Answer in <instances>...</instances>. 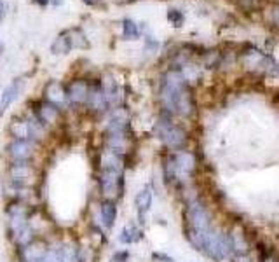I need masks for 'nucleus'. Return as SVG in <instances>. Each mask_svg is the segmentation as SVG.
<instances>
[{
	"label": "nucleus",
	"mask_w": 279,
	"mask_h": 262,
	"mask_svg": "<svg viewBox=\"0 0 279 262\" xmlns=\"http://www.w3.org/2000/svg\"><path fill=\"white\" fill-rule=\"evenodd\" d=\"M157 98L161 112L171 118L190 119L197 110L192 90L178 68L166 72V76L161 79Z\"/></svg>",
	"instance_id": "nucleus-1"
},
{
	"label": "nucleus",
	"mask_w": 279,
	"mask_h": 262,
	"mask_svg": "<svg viewBox=\"0 0 279 262\" xmlns=\"http://www.w3.org/2000/svg\"><path fill=\"white\" fill-rule=\"evenodd\" d=\"M59 110H61V108L52 105L51 102L40 100V102H35L33 104L31 114H33L44 126H51L59 121Z\"/></svg>",
	"instance_id": "nucleus-13"
},
{
	"label": "nucleus",
	"mask_w": 279,
	"mask_h": 262,
	"mask_svg": "<svg viewBox=\"0 0 279 262\" xmlns=\"http://www.w3.org/2000/svg\"><path fill=\"white\" fill-rule=\"evenodd\" d=\"M3 16H5V4L3 0H0V21L3 20Z\"/></svg>",
	"instance_id": "nucleus-29"
},
{
	"label": "nucleus",
	"mask_w": 279,
	"mask_h": 262,
	"mask_svg": "<svg viewBox=\"0 0 279 262\" xmlns=\"http://www.w3.org/2000/svg\"><path fill=\"white\" fill-rule=\"evenodd\" d=\"M21 86H23V80L14 79L12 82L3 90L2 96H0V116L16 102V98L19 96V93H21Z\"/></svg>",
	"instance_id": "nucleus-18"
},
{
	"label": "nucleus",
	"mask_w": 279,
	"mask_h": 262,
	"mask_svg": "<svg viewBox=\"0 0 279 262\" xmlns=\"http://www.w3.org/2000/svg\"><path fill=\"white\" fill-rule=\"evenodd\" d=\"M241 63L246 70H252V72H259V70H266V72H271L273 66H269L271 58H267L262 51L252 48L248 51H245L241 54Z\"/></svg>",
	"instance_id": "nucleus-14"
},
{
	"label": "nucleus",
	"mask_w": 279,
	"mask_h": 262,
	"mask_svg": "<svg viewBox=\"0 0 279 262\" xmlns=\"http://www.w3.org/2000/svg\"><path fill=\"white\" fill-rule=\"evenodd\" d=\"M129 126H131V116H129L128 108L124 107L110 108L105 133H122V131H129Z\"/></svg>",
	"instance_id": "nucleus-10"
},
{
	"label": "nucleus",
	"mask_w": 279,
	"mask_h": 262,
	"mask_svg": "<svg viewBox=\"0 0 279 262\" xmlns=\"http://www.w3.org/2000/svg\"><path fill=\"white\" fill-rule=\"evenodd\" d=\"M35 175H37V170L31 161H10L7 166V180H12V182L30 186Z\"/></svg>",
	"instance_id": "nucleus-7"
},
{
	"label": "nucleus",
	"mask_w": 279,
	"mask_h": 262,
	"mask_svg": "<svg viewBox=\"0 0 279 262\" xmlns=\"http://www.w3.org/2000/svg\"><path fill=\"white\" fill-rule=\"evenodd\" d=\"M150 259H152V262H176L175 257H171L166 252H152Z\"/></svg>",
	"instance_id": "nucleus-26"
},
{
	"label": "nucleus",
	"mask_w": 279,
	"mask_h": 262,
	"mask_svg": "<svg viewBox=\"0 0 279 262\" xmlns=\"http://www.w3.org/2000/svg\"><path fill=\"white\" fill-rule=\"evenodd\" d=\"M229 262H259L252 254H246V256H234Z\"/></svg>",
	"instance_id": "nucleus-28"
},
{
	"label": "nucleus",
	"mask_w": 279,
	"mask_h": 262,
	"mask_svg": "<svg viewBox=\"0 0 279 262\" xmlns=\"http://www.w3.org/2000/svg\"><path fill=\"white\" fill-rule=\"evenodd\" d=\"M86 107L89 108L91 112H96V114H103V112H107L108 108H110L101 80H100V82H93V84H91L89 96H87Z\"/></svg>",
	"instance_id": "nucleus-15"
},
{
	"label": "nucleus",
	"mask_w": 279,
	"mask_h": 262,
	"mask_svg": "<svg viewBox=\"0 0 279 262\" xmlns=\"http://www.w3.org/2000/svg\"><path fill=\"white\" fill-rule=\"evenodd\" d=\"M35 262H44V260H35Z\"/></svg>",
	"instance_id": "nucleus-32"
},
{
	"label": "nucleus",
	"mask_w": 279,
	"mask_h": 262,
	"mask_svg": "<svg viewBox=\"0 0 279 262\" xmlns=\"http://www.w3.org/2000/svg\"><path fill=\"white\" fill-rule=\"evenodd\" d=\"M44 262H63V243H52V245H49Z\"/></svg>",
	"instance_id": "nucleus-22"
},
{
	"label": "nucleus",
	"mask_w": 279,
	"mask_h": 262,
	"mask_svg": "<svg viewBox=\"0 0 279 262\" xmlns=\"http://www.w3.org/2000/svg\"><path fill=\"white\" fill-rule=\"evenodd\" d=\"M122 35H124V38H128V40H135V38H138L140 37L138 24H136L133 20H124V23H122Z\"/></svg>",
	"instance_id": "nucleus-23"
},
{
	"label": "nucleus",
	"mask_w": 279,
	"mask_h": 262,
	"mask_svg": "<svg viewBox=\"0 0 279 262\" xmlns=\"http://www.w3.org/2000/svg\"><path fill=\"white\" fill-rule=\"evenodd\" d=\"M38 144L30 138H12L7 144L5 152L10 161H31L37 152Z\"/></svg>",
	"instance_id": "nucleus-6"
},
{
	"label": "nucleus",
	"mask_w": 279,
	"mask_h": 262,
	"mask_svg": "<svg viewBox=\"0 0 279 262\" xmlns=\"http://www.w3.org/2000/svg\"><path fill=\"white\" fill-rule=\"evenodd\" d=\"M135 210H136V218L138 224L143 228L147 224V215L152 212V204H154V189L150 186L141 187L138 192L135 194Z\"/></svg>",
	"instance_id": "nucleus-9"
},
{
	"label": "nucleus",
	"mask_w": 279,
	"mask_h": 262,
	"mask_svg": "<svg viewBox=\"0 0 279 262\" xmlns=\"http://www.w3.org/2000/svg\"><path fill=\"white\" fill-rule=\"evenodd\" d=\"M154 136L162 144L166 152H180L189 148L190 134L185 130V126L178 124L175 121V118L168 114H162L157 118V121L154 122Z\"/></svg>",
	"instance_id": "nucleus-4"
},
{
	"label": "nucleus",
	"mask_w": 279,
	"mask_h": 262,
	"mask_svg": "<svg viewBox=\"0 0 279 262\" xmlns=\"http://www.w3.org/2000/svg\"><path fill=\"white\" fill-rule=\"evenodd\" d=\"M101 84H103L108 105H110V107H117V105L121 104V88L117 86V82H115L114 79H105V80H101Z\"/></svg>",
	"instance_id": "nucleus-19"
},
{
	"label": "nucleus",
	"mask_w": 279,
	"mask_h": 262,
	"mask_svg": "<svg viewBox=\"0 0 279 262\" xmlns=\"http://www.w3.org/2000/svg\"><path fill=\"white\" fill-rule=\"evenodd\" d=\"M103 147L108 150H114L117 154L128 158L133 152V138L129 131H122V133H105Z\"/></svg>",
	"instance_id": "nucleus-8"
},
{
	"label": "nucleus",
	"mask_w": 279,
	"mask_h": 262,
	"mask_svg": "<svg viewBox=\"0 0 279 262\" xmlns=\"http://www.w3.org/2000/svg\"><path fill=\"white\" fill-rule=\"evenodd\" d=\"M269 20H271V23H273V24H276V26H279V4H276V6L271 7Z\"/></svg>",
	"instance_id": "nucleus-27"
},
{
	"label": "nucleus",
	"mask_w": 279,
	"mask_h": 262,
	"mask_svg": "<svg viewBox=\"0 0 279 262\" xmlns=\"http://www.w3.org/2000/svg\"><path fill=\"white\" fill-rule=\"evenodd\" d=\"M129 260H131V252L128 248L115 250L110 256V262H129Z\"/></svg>",
	"instance_id": "nucleus-25"
},
{
	"label": "nucleus",
	"mask_w": 279,
	"mask_h": 262,
	"mask_svg": "<svg viewBox=\"0 0 279 262\" xmlns=\"http://www.w3.org/2000/svg\"><path fill=\"white\" fill-rule=\"evenodd\" d=\"M117 240H119V243L124 246L135 245V243L143 240V228H141L140 224H135V222L126 224L124 228L121 229V232H119Z\"/></svg>",
	"instance_id": "nucleus-17"
},
{
	"label": "nucleus",
	"mask_w": 279,
	"mask_h": 262,
	"mask_svg": "<svg viewBox=\"0 0 279 262\" xmlns=\"http://www.w3.org/2000/svg\"><path fill=\"white\" fill-rule=\"evenodd\" d=\"M91 82L84 79H75L66 86V100L72 107H82L87 104V96H89Z\"/></svg>",
	"instance_id": "nucleus-11"
},
{
	"label": "nucleus",
	"mask_w": 279,
	"mask_h": 262,
	"mask_svg": "<svg viewBox=\"0 0 279 262\" xmlns=\"http://www.w3.org/2000/svg\"><path fill=\"white\" fill-rule=\"evenodd\" d=\"M168 20H169V23H171L173 26L180 28V26L183 24V20H185V16H183L182 10H178V9H169V10H168Z\"/></svg>",
	"instance_id": "nucleus-24"
},
{
	"label": "nucleus",
	"mask_w": 279,
	"mask_h": 262,
	"mask_svg": "<svg viewBox=\"0 0 279 262\" xmlns=\"http://www.w3.org/2000/svg\"><path fill=\"white\" fill-rule=\"evenodd\" d=\"M215 214L210 203L199 194H192L183 201L182 208V232L185 242L196 252L201 254L204 240L215 228Z\"/></svg>",
	"instance_id": "nucleus-2"
},
{
	"label": "nucleus",
	"mask_w": 279,
	"mask_h": 262,
	"mask_svg": "<svg viewBox=\"0 0 279 262\" xmlns=\"http://www.w3.org/2000/svg\"><path fill=\"white\" fill-rule=\"evenodd\" d=\"M63 2H65V0H51V4L54 7H59V6H63Z\"/></svg>",
	"instance_id": "nucleus-31"
},
{
	"label": "nucleus",
	"mask_w": 279,
	"mask_h": 262,
	"mask_svg": "<svg viewBox=\"0 0 279 262\" xmlns=\"http://www.w3.org/2000/svg\"><path fill=\"white\" fill-rule=\"evenodd\" d=\"M98 189H100L101 198L119 201L126 190V172L98 170Z\"/></svg>",
	"instance_id": "nucleus-5"
},
{
	"label": "nucleus",
	"mask_w": 279,
	"mask_h": 262,
	"mask_svg": "<svg viewBox=\"0 0 279 262\" xmlns=\"http://www.w3.org/2000/svg\"><path fill=\"white\" fill-rule=\"evenodd\" d=\"M98 214H100V226L105 231H112L119 217V204L115 200H107L101 198L98 203Z\"/></svg>",
	"instance_id": "nucleus-12"
},
{
	"label": "nucleus",
	"mask_w": 279,
	"mask_h": 262,
	"mask_svg": "<svg viewBox=\"0 0 279 262\" xmlns=\"http://www.w3.org/2000/svg\"><path fill=\"white\" fill-rule=\"evenodd\" d=\"M63 262H80V246L77 243H63Z\"/></svg>",
	"instance_id": "nucleus-21"
},
{
	"label": "nucleus",
	"mask_w": 279,
	"mask_h": 262,
	"mask_svg": "<svg viewBox=\"0 0 279 262\" xmlns=\"http://www.w3.org/2000/svg\"><path fill=\"white\" fill-rule=\"evenodd\" d=\"M119 2H121V0H119Z\"/></svg>",
	"instance_id": "nucleus-33"
},
{
	"label": "nucleus",
	"mask_w": 279,
	"mask_h": 262,
	"mask_svg": "<svg viewBox=\"0 0 279 262\" xmlns=\"http://www.w3.org/2000/svg\"><path fill=\"white\" fill-rule=\"evenodd\" d=\"M161 172L166 186L182 192L199 173V156L190 148L180 152H164L161 159Z\"/></svg>",
	"instance_id": "nucleus-3"
},
{
	"label": "nucleus",
	"mask_w": 279,
	"mask_h": 262,
	"mask_svg": "<svg viewBox=\"0 0 279 262\" xmlns=\"http://www.w3.org/2000/svg\"><path fill=\"white\" fill-rule=\"evenodd\" d=\"M72 48H73V44H72V37H70V30L63 32L61 35H58L56 40L51 44L52 54H66Z\"/></svg>",
	"instance_id": "nucleus-20"
},
{
	"label": "nucleus",
	"mask_w": 279,
	"mask_h": 262,
	"mask_svg": "<svg viewBox=\"0 0 279 262\" xmlns=\"http://www.w3.org/2000/svg\"><path fill=\"white\" fill-rule=\"evenodd\" d=\"M44 100L63 108L68 104V100H66V88L61 82H58V80H49L47 86L44 88Z\"/></svg>",
	"instance_id": "nucleus-16"
},
{
	"label": "nucleus",
	"mask_w": 279,
	"mask_h": 262,
	"mask_svg": "<svg viewBox=\"0 0 279 262\" xmlns=\"http://www.w3.org/2000/svg\"><path fill=\"white\" fill-rule=\"evenodd\" d=\"M33 2L37 4V6L44 7V6H47V4H49V0H33Z\"/></svg>",
	"instance_id": "nucleus-30"
}]
</instances>
